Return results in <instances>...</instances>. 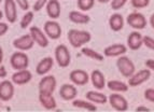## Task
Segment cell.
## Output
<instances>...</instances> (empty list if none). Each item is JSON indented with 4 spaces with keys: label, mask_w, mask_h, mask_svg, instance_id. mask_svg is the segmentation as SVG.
Returning a JSON list of instances; mask_svg holds the SVG:
<instances>
[{
    "label": "cell",
    "mask_w": 154,
    "mask_h": 112,
    "mask_svg": "<svg viewBox=\"0 0 154 112\" xmlns=\"http://www.w3.org/2000/svg\"><path fill=\"white\" fill-rule=\"evenodd\" d=\"M69 43L72 48H82L86 43H88L92 39V35L88 31L85 30H78V29H71L67 33Z\"/></svg>",
    "instance_id": "6da1fadb"
},
{
    "label": "cell",
    "mask_w": 154,
    "mask_h": 112,
    "mask_svg": "<svg viewBox=\"0 0 154 112\" xmlns=\"http://www.w3.org/2000/svg\"><path fill=\"white\" fill-rule=\"evenodd\" d=\"M116 67L122 76L125 78H131L136 72V67L127 56H120L116 61Z\"/></svg>",
    "instance_id": "7a4b0ae2"
},
{
    "label": "cell",
    "mask_w": 154,
    "mask_h": 112,
    "mask_svg": "<svg viewBox=\"0 0 154 112\" xmlns=\"http://www.w3.org/2000/svg\"><path fill=\"white\" fill-rule=\"evenodd\" d=\"M55 59H56L57 64L62 68H66L69 66L70 61H71V55L65 44H59L55 48Z\"/></svg>",
    "instance_id": "3957f363"
},
{
    "label": "cell",
    "mask_w": 154,
    "mask_h": 112,
    "mask_svg": "<svg viewBox=\"0 0 154 112\" xmlns=\"http://www.w3.org/2000/svg\"><path fill=\"white\" fill-rule=\"evenodd\" d=\"M10 64L14 70H23V69H27L28 67L29 58L27 54L24 53L23 51L15 52L11 55Z\"/></svg>",
    "instance_id": "277c9868"
},
{
    "label": "cell",
    "mask_w": 154,
    "mask_h": 112,
    "mask_svg": "<svg viewBox=\"0 0 154 112\" xmlns=\"http://www.w3.org/2000/svg\"><path fill=\"white\" fill-rule=\"evenodd\" d=\"M126 22L134 29H137V30H141V29H144L146 27V18L143 14L138 12H133L131 13L127 18H126Z\"/></svg>",
    "instance_id": "5b68a950"
},
{
    "label": "cell",
    "mask_w": 154,
    "mask_h": 112,
    "mask_svg": "<svg viewBox=\"0 0 154 112\" xmlns=\"http://www.w3.org/2000/svg\"><path fill=\"white\" fill-rule=\"evenodd\" d=\"M108 101L110 102L111 107L119 112H124L128 109V102L120 93H112L108 97Z\"/></svg>",
    "instance_id": "8992f818"
},
{
    "label": "cell",
    "mask_w": 154,
    "mask_h": 112,
    "mask_svg": "<svg viewBox=\"0 0 154 112\" xmlns=\"http://www.w3.org/2000/svg\"><path fill=\"white\" fill-rule=\"evenodd\" d=\"M43 30L46 36H48V38L52 39V40H57V39H59L63 33L60 25H59L57 22H55L54 20L45 22V24H44V26H43Z\"/></svg>",
    "instance_id": "52a82bcc"
},
{
    "label": "cell",
    "mask_w": 154,
    "mask_h": 112,
    "mask_svg": "<svg viewBox=\"0 0 154 112\" xmlns=\"http://www.w3.org/2000/svg\"><path fill=\"white\" fill-rule=\"evenodd\" d=\"M57 81L54 76H44L39 82V93L53 94L56 89Z\"/></svg>",
    "instance_id": "ba28073f"
},
{
    "label": "cell",
    "mask_w": 154,
    "mask_h": 112,
    "mask_svg": "<svg viewBox=\"0 0 154 112\" xmlns=\"http://www.w3.org/2000/svg\"><path fill=\"white\" fill-rule=\"evenodd\" d=\"M14 93H15V89H14L12 81L5 80V81L0 82V100L9 101L13 98Z\"/></svg>",
    "instance_id": "9c48e42d"
},
{
    "label": "cell",
    "mask_w": 154,
    "mask_h": 112,
    "mask_svg": "<svg viewBox=\"0 0 154 112\" xmlns=\"http://www.w3.org/2000/svg\"><path fill=\"white\" fill-rule=\"evenodd\" d=\"M150 76H151V71L149 69L139 70L138 72H135L131 78H128V85L133 87L141 85L142 83H144V82L150 79Z\"/></svg>",
    "instance_id": "30bf717a"
},
{
    "label": "cell",
    "mask_w": 154,
    "mask_h": 112,
    "mask_svg": "<svg viewBox=\"0 0 154 112\" xmlns=\"http://www.w3.org/2000/svg\"><path fill=\"white\" fill-rule=\"evenodd\" d=\"M33 44H35V41H33L32 37L30 36V33H27V35H23L20 38L15 39L13 41V46L20 51H29L30 48H32Z\"/></svg>",
    "instance_id": "8fae6325"
},
{
    "label": "cell",
    "mask_w": 154,
    "mask_h": 112,
    "mask_svg": "<svg viewBox=\"0 0 154 112\" xmlns=\"http://www.w3.org/2000/svg\"><path fill=\"white\" fill-rule=\"evenodd\" d=\"M29 33H30V36L32 37L35 43L38 44L40 48H44L49 45V38H48V36L45 35V33L42 31L39 27H37V26L30 27Z\"/></svg>",
    "instance_id": "7c38bea8"
},
{
    "label": "cell",
    "mask_w": 154,
    "mask_h": 112,
    "mask_svg": "<svg viewBox=\"0 0 154 112\" xmlns=\"http://www.w3.org/2000/svg\"><path fill=\"white\" fill-rule=\"evenodd\" d=\"M69 79L72 83L78 86H83L85 84H88V80H90V76L88 73L85 70L82 69H75L72 70L69 74Z\"/></svg>",
    "instance_id": "4fadbf2b"
},
{
    "label": "cell",
    "mask_w": 154,
    "mask_h": 112,
    "mask_svg": "<svg viewBox=\"0 0 154 112\" xmlns=\"http://www.w3.org/2000/svg\"><path fill=\"white\" fill-rule=\"evenodd\" d=\"M15 0H5V15L9 23H15L17 20V9Z\"/></svg>",
    "instance_id": "5bb4252c"
},
{
    "label": "cell",
    "mask_w": 154,
    "mask_h": 112,
    "mask_svg": "<svg viewBox=\"0 0 154 112\" xmlns=\"http://www.w3.org/2000/svg\"><path fill=\"white\" fill-rule=\"evenodd\" d=\"M32 79V74L29 70L27 69H23V70H16L15 73L12 74V82L14 84L17 85H24L30 82V80Z\"/></svg>",
    "instance_id": "9a60e30c"
},
{
    "label": "cell",
    "mask_w": 154,
    "mask_h": 112,
    "mask_svg": "<svg viewBox=\"0 0 154 112\" xmlns=\"http://www.w3.org/2000/svg\"><path fill=\"white\" fill-rule=\"evenodd\" d=\"M143 45V37L138 31H133L127 38V46L133 51H137Z\"/></svg>",
    "instance_id": "2e32d148"
},
{
    "label": "cell",
    "mask_w": 154,
    "mask_h": 112,
    "mask_svg": "<svg viewBox=\"0 0 154 112\" xmlns=\"http://www.w3.org/2000/svg\"><path fill=\"white\" fill-rule=\"evenodd\" d=\"M46 13L48 16L52 20H57L60 16V12H62V7H60V2L58 0H49L45 5Z\"/></svg>",
    "instance_id": "e0dca14e"
},
{
    "label": "cell",
    "mask_w": 154,
    "mask_h": 112,
    "mask_svg": "<svg viewBox=\"0 0 154 112\" xmlns=\"http://www.w3.org/2000/svg\"><path fill=\"white\" fill-rule=\"evenodd\" d=\"M54 66V61L52 57H44L41 61H39L36 67V73L39 76H45L49 73Z\"/></svg>",
    "instance_id": "ac0fdd59"
},
{
    "label": "cell",
    "mask_w": 154,
    "mask_h": 112,
    "mask_svg": "<svg viewBox=\"0 0 154 112\" xmlns=\"http://www.w3.org/2000/svg\"><path fill=\"white\" fill-rule=\"evenodd\" d=\"M39 101L41 106L48 111H53L56 109L57 102L53 97V94H44V93H39Z\"/></svg>",
    "instance_id": "d6986e66"
},
{
    "label": "cell",
    "mask_w": 154,
    "mask_h": 112,
    "mask_svg": "<svg viewBox=\"0 0 154 112\" xmlns=\"http://www.w3.org/2000/svg\"><path fill=\"white\" fill-rule=\"evenodd\" d=\"M77 95L78 91L75 84H64L59 89V96L64 100H73Z\"/></svg>",
    "instance_id": "ffe728a7"
},
{
    "label": "cell",
    "mask_w": 154,
    "mask_h": 112,
    "mask_svg": "<svg viewBox=\"0 0 154 112\" xmlns=\"http://www.w3.org/2000/svg\"><path fill=\"white\" fill-rule=\"evenodd\" d=\"M127 52V48L124 44H112L109 45L103 50V55L107 57H116V56H121Z\"/></svg>",
    "instance_id": "44dd1931"
},
{
    "label": "cell",
    "mask_w": 154,
    "mask_h": 112,
    "mask_svg": "<svg viewBox=\"0 0 154 112\" xmlns=\"http://www.w3.org/2000/svg\"><path fill=\"white\" fill-rule=\"evenodd\" d=\"M91 81H92L93 86L96 89H103L106 86V78L103 73L100 70L96 69L93 70L91 73Z\"/></svg>",
    "instance_id": "7402d4cb"
},
{
    "label": "cell",
    "mask_w": 154,
    "mask_h": 112,
    "mask_svg": "<svg viewBox=\"0 0 154 112\" xmlns=\"http://www.w3.org/2000/svg\"><path fill=\"white\" fill-rule=\"evenodd\" d=\"M69 20L70 22L75 24H88L91 22V17L83 13L82 11H71L69 13Z\"/></svg>",
    "instance_id": "603a6c76"
},
{
    "label": "cell",
    "mask_w": 154,
    "mask_h": 112,
    "mask_svg": "<svg viewBox=\"0 0 154 112\" xmlns=\"http://www.w3.org/2000/svg\"><path fill=\"white\" fill-rule=\"evenodd\" d=\"M109 26L113 31H120L124 27V17L119 13H114L109 18Z\"/></svg>",
    "instance_id": "cb8c5ba5"
},
{
    "label": "cell",
    "mask_w": 154,
    "mask_h": 112,
    "mask_svg": "<svg viewBox=\"0 0 154 112\" xmlns=\"http://www.w3.org/2000/svg\"><path fill=\"white\" fill-rule=\"evenodd\" d=\"M86 99L90 100L93 104H103L108 101V97L105 94L99 92H95V91H90L86 93Z\"/></svg>",
    "instance_id": "d4e9b609"
},
{
    "label": "cell",
    "mask_w": 154,
    "mask_h": 112,
    "mask_svg": "<svg viewBox=\"0 0 154 112\" xmlns=\"http://www.w3.org/2000/svg\"><path fill=\"white\" fill-rule=\"evenodd\" d=\"M107 86L110 91L114 93H124L128 91V85L122 81H118V80H111L107 83Z\"/></svg>",
    "instance_id": "484cf974"
},
{
    "label": "cell",
    "mask_w": 154,
    "mask_h": 112,
    "mask_svg": "<svg viewBox=\"0 0 154 112\" xmlns=\"http://www.w3.org/2000/svg\"><path fill=\"white\" fill-rule=\"evenodd\" d=\"M72 106L75 108H80V109L88 110L91 112H96L97 111V107L95 104L91 102L90 100H82V99H73L72 100Z\"/></svg>",
    "instance_id": "4316f807"
},
{
    "label": "cell",
    "mask_w": 154,
    "mask_h": 112,
    "mask_svg": "<svg viewBox=\"0 0 154 112\" xmlns=\"http://www.w3.org/2000/svg\"><path fill=\"white\" fill-rule=\"evenodd\" d=\"M81 53L84 56H86V57H88V58L95 59L97 61H103V58H105L103 55H101L100 53L94 51V50H92L90 48H81Z\"/></svg>",
    "instance_id": "83f0119b"
},
{
    "label": "cell",
    "mask_w": 154,
    "mask_h": 112,
    "mask_svg": "<svg viewBox=\"0 0 154 112\" xmlns=\"http://www.w3.org/2000/svg\"><path fill=\"white\" fill-rule=\"evenodd\" d=\"M78 8L82 12H88L92 10L95 5V0H78L77 1Z\"/></svg>",
    "instance_id": "f1b7e54d"
},
{
    "label": "cell",
    "mask_w": 154,
    "mask_h": 112,
    "mask_svg": "<svg viewBox=\"0 0 154 112\" xmlns=\"http://www.w3.org/2000/svg\"><path fill=\"white\" fill-rule=\"evenodd\" d=\"M33 17H35V13L31 12V11H27V12H26L25 14L23 15L21 22H20L21 28H23V29H26V28L30 25V23L32 22Z\"/></svg>",
    "instance_id": "f546056e"
},
{
    "label": "cell",
    "mask_w": 154,
    "mask_h": 112,
    "mask_svg": "<svg viewBox=\"0 0 154 112\" xmlns=\"http://www.w3.org/2000/svg\"><path fill=\"white\" fill-rule=\"evenodd\" d=\"M131 3L134 8L136 9H143L146 8L150 3V0H131Z\"/></svg>",
    "instance_id": "4dcf8cb0"
},
{
    "label": "cell",
    "mask_w": 154,
    "mask_h": 112,
    "mask_svg": "<svg viewBox=\"0 0 154 112\" xmlns=\"http://www.w3.org/2000/svg\"><path fill=\"white\" fill-rule=\"evenodd\" d=\"M128 0H111V9L114 11H118L122 9L126 5Z\"/></svg>",
    "instance_id": "1f68e13d"
},
{
    "label": "cell",
    "mask_w": 154,
    "mask_h": 112,
    "mask_svg": "<svg viewBox=\"0 0 154 112\" xmlns=\"http://www.w3.org/2000/svg\"><path fill=\"white\" fill-rule=\"evenodd\" d=\"M48 1H49V0H36L35 5H32L33 12H39V11H41L42 9H43V7L46 5Z\"/></svg>",
    "instance_id": "d6a6232c"
},
{
    "label": "cell",
    "mask_w": 154,
    "mask_h": 112,
    "mask_svg": "<svg viewBox=\"0 0 154 112\" xmlns=\"http://www.w3.org/2000/svg\"><path fill=\"white\" fill-rule=\"evenodd\" d=\"M143 44L148 48L154 51V39L153 38H151V37H149V36L143 37Z\"/></svg>",
    "instance_id": "836d02e7"
},
{
    "label": "cell",
    "mask_w": 154,
    "mask_h": 112,
    "mask_svg": "<svg viewBox=\"0 0 154 112\" xmlns=\"http://www.w3.org/2000/svg\"><path fill=\"white\" fill-rule=\"evenodd\" d=\"M144 98L151 102H154V89H148L144 92Z\"/></svg>",
    "instance_id": "e575fe53"
},
{
    "label": "cell",
    "mask_w": 154,
    "mask_h": 112,
    "mask_svg": "<svg viewBox=\"0 0 154 112\" xmlns=\"http://www.w3.org/2000/svg\"><path fill=\"white\" fill-rule=\"evenodd\" d=\"M16 5L24 11H27L29 9V3L28 0H15Z\"/></svg>",
    "instance_id": "d590c367"
},
{
    "label": "cell",
    "mask_w": 154,
    "mask_h": 112,
    "mask_svg": "<svg viewBox=\"0 0 154 112\" xmlns=\"http://www.w3.org/2000/svg\"><path fill=\"white\" fill-rule=\"evenodd\" d=\"M9 30V26L7 23H1L0 22V37L5 36V33H8Z\"/></svg>",
    "instance_id": "8d00e7d4"
},
{
    "label": "cell",
    "mask_w": 154,
    "mask_h": 112,
    "mask_svg": "<svg viewBox=\"0 0 154 112\" xmlns=\"http://www.w3.org/2000/svg\"><path fill=\"white\" fill-rule=\"evenodd\" d=\"M146 66L149 70H153L154 71V59H146Z\"/></svg>",
    "instance_id": "74e56055"
},
{
    "label": "cell",
    "mask_w": 154,
    "mask_h": 112,
    "mask_svg": "<svg viewBox=\"0 0 154 112\" xmlns=\"http://www.w3.org/2000/svg\"><path fill=\"white\" fill-rule=\"evenodd\" d=\"M7 74H8V72H7V69H5V66H0V78H5L7 76Z\"/></svg>",
    "instance_id": "f35d334b"
},
{
    "label": "cell",
    "mask_w": 154,
    "mask_h": 112,
    "mask_svg": "<svg viewBox=\"0 0 154 112\" xmlns=\"http://www.w3.org/2000/svg\"><path fill=\"white\" fill-rule=\"evenodd\" d=\"M135 111H136V112H139V111L148 112V111H150V109H148V108H146V107H143V106H140V107H137Z\"/></svg>",
    "instance_id": "ab89813d"
},
{
    "label": "cell",
    "mask_w": 154,
    "mask_h": 112,
    "mask_svg": "<svg viewBox=\"0 0 154 112\" xmlns=\"http://www.w3.org/2000/svg\"><path fill=\"white\" fill-rule=\"evenodd\" d=\"M2 61H3V50H2V48L0 46V65L2 64Z\"/></svg>",
    "instance_id": "60d3db41"
},
{
    "label": "cell",
    "mask_w": 154,
    "mask_h": 112,
    "mask_svg": "<svg viewBox=\"0 0 154 112\" xmlns=\"http://www.w3.org/2000/svg\"><path fill=\"white\" fill-rule=\"evenodd\" d=\"M150 24H151L152 28L154 29V13L151 15V17H150Z\"/></svg>",
    "instance_id": "b9f144b4"
},
{
    "label": "cell",
    "mask_w": 154,
    "mask_h": 112,
    "mask_svg": "<svg viewBox=\"0 0 154 112\" xmlns=\"http://www.w3.org/2000/svg\"><path fill=\"white\" fill-rule=\"evenodd\" d=\"M98 2L100 3H108V2H111V0H97Z\"/></svg>",
    "instance_id": "7bdbcfd3"
},
{
    "label": "cell",
    "mask_w": 154,
    "mask_h": 112,
    "mask_svg": "<svg viewBox=\"0 0 154 112\" xmlns=\"http://www.w3.org/2000/svg\"><path fill=\"white\" fill-rule=\"evenodd\" d=\"M2 17H3V13L1 12V11H0V20H1Z\"/></svg>",
    "instance_id": "ee69618b"
},
{
    "label": "cell",
    "mask_w": 154,
    "mask_h": 112,
    "mask_svg": "<svg viewBox=\"0 0 154 112\" xmlns=\"http://www.w3.org/2000/svg\"><path fill=\"white\" fill-rule=\"evenodd\" d=\"M1 2H2V0H0V3H1Z\"/></svg>",
    "instance_id": "f6af8a7d"
}]
</instances>
